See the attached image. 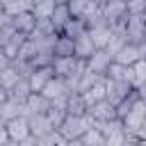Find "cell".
I'll return each instance as SVG.
<instances>
[{
    "label": "cell",
    "mask_w": 146,
    "mask_h": 146,
    "mask_svg": "<svg viewBox=\"0 0 146 146\" xmlns=\"http://www.w3.org/2000/svg\"><path fill=\"white\" fill-rule=\"evenodd\" d=\"M91 123L94 121L89 119V114H66L57 130L62 132L66 144H78V139L91 128Z\"/></svg>",
    "instance_id": "1"
},
{
    "label": "cell",
    "mask_w": 146,
    "mask_h": 146,
    "mask_svg": "<svg viewBox=\"0 0 146 146\" xmlns=\"http://www.w3.org/2000/svg\"><path fill=\"white\" fill-rule=\"evenodd\" d=\"M100 14L112 27H121L123 30V23H125V16H128L125 0H105V5L100 7Z\"/></svg>",
    "instance_id": "2"
},
{
    "label": "cell",
    "mask_w": 146,
    "mask_h": 146,
    "mask_svg": "<svg viewBox=\"0 0 146 146\" xmlns=\"http://www.w3.org/2000/svg\"><path fill=\"white\" fill-rule=\"evenodd\" d=\"M123 34H125V41L144 43V39H146V21H144V16L128 14L125 23H123Z\"/></svg>",
    "instance_id": "3"
},
{
    "label": "cell",
    "mask_w": 146,
    "mask_h": 146,
    "mask_svg": "<svg viewBox=\"0 0 146 146\" xmlns=\"http://www.w3.org/2000/svg\"><path fill=\"white\" fill-rule=\"evenodd\" d=\"M52 71H55V75H59V78H71V75H75V73H80L82 68H84V62L82 59H78L75 55H66V57H52Z\"/></svg>",
    "instance_id": "4"
},
{
    "label": "cell",
    "mask_w": 146,
    "mask_h": 146,
    "mask_svg": "<svg viewBox=\"0 0 146 146\" xmlns=\"http://www.w3.org/2000/svg\"><path fill=\"white\" fill-rule=\"evenodd\" d=\"M7 125V135H9V141L11 144H23L32 132H30V123H27V114H18L9 121H5Z\"/></svg>",
    "instance_id": "5"
},
{
    "label": "cell",
    "mask_w": 146,
    "mask_h": 146,
    "mask_svg": "<svg viewBox=\"0 0 146 146\" xmlns=\"http://www.w3.org/2000/svg\"><path fill=\"white\" fill-rule=\"evenodd\" d=\"M141 57H146V48H144L141 43H132V41H125V43L114 52V62L125 64V66L135 64V62L141 59Z\"/></svg>",
    "instance_id": "6"
},
{
    "label": "cell",
    "mask_w": 146,
    "mask_h": 146,
    "mask_svg": "<svg viewBox=\"0 0 146 146\" xmlns=\"http://www.w3.org/2000/svg\"><path fill=\"white\" fill-rule=\"evenodd\" d=\"M105 78V75H103ZM135 87L130 84V82H125V80H110V78H105V98L110 100V103H119V100H123L130 91H132Z\"/></svg>",
    "instance_id": "7"
},
{
    "label": "cell",
    "mask_w": 146,
    "mask_h": 146,
    "mask_svg": "<svg viewBox=\"0 0 146 146\" xmlns=\"http://www.w3.org/2000/svg\"><path fill=\"white\" fill-rule=\"evenodd\" d=\"M112 62H114V55L107 48H96V52L84 62V68H89V71H94L98 75H105V71H107V66Z\"/></svg>",
    "instance_id": "8"
},
{
    "label": "cell",
    "mask_w": 146,
    "mask_h": 146,
    "mask_svg": "<svg viewBox=\"0 0 146 146\" xmlns=\"http://www.w3.org/2000/svg\"><path fill=\"white\" fill-rule=\"evenodd\" d=\"M41 94L50 100V103H55V100H64L66 96H68V87H66V80L64 78H59V75H52L46 84H43V89H41Z\"/></svg>",
    "instance_id": "9"
},
{
    "label": "cell",
    "mask_w": 146,
    "mask_h": 146,
    "mask_svg": "<svg viewBox=\"0 0 146 146\" xmlns=\"http://www.w3.org/2000/svg\"><path fill=\"white\" fill-rule=\"evenodd\" d=\"M87 114H89L91 121H107V119L116 116V105L110 103L107 98H100V100H96L87 107Z\"/></svg>",
    "instance_id": "10"
},
{
    "label": "cell",
    "mask_w": 146,
    "mask_h": 146,
    "mask_svg": "<svg viewBox=\"0 0 146 146\" xmlns=\"http://www.w3.org/2000/svg\"><path fill=\"white\" fill-rule=\"evenodd\" d=\"M87 34H89V39L94 41L96 48H107L112 34H114V27L110 23H96V25H89L87 27Z\"/></svg>",
    "instance_id": "11"
},
{
    "label": "cell",
    "mask_w": 146,
    "mask_h": 146,
    "mask_svg": "<svg viewBox=\"0 0 146 146\" xmlns=\"http://www.w3.org/2000/svg\"><path fill=\"white\" fill-rule=\"evenodd\" d=\"M27 123H30V132H32V137H36V141L41 137H46L50 130H55V125L50 123V119H48L46 112H41V114H27Z\"/></svg>",
    "instance_id": "12"
},
{
    "label": "cell",
    "mask_w": 146,
    "mask_h": 146,
    "mask_svg": "<svg viewBox=\"0 0 146 146\" xmlns=\"http://www.w3.org/2000/svg\"><path fill=\"white\" fill-rule=\"evenodd\" d=\"M9 23H11V27H14L16 32L30 36V34L34 32V27H36V16H34L32 9H30V11H21V14H16V16H9Z\"/></svg>",
    "instance_id": "13"
},
{
    "label": "cell",
    "mask_w": 146,
    "mask_h": 146,
    "mask_svg": "<svg viewBox=\"0 0 146 146\" xmlns=\"http://www.w3.org/2000/svg\"><path fill=\"white\" fill-rule=\"evenodd\" d=\"M52 75H55V71H52L50 64H46V66H34V68L30 71V75H27V82H30L32 91H41L43 84H46Z\"/></svg>",
    "instance_id": "14"
},
{
    "label": "cell",
    "mask_w": 146,
    "mask_h": 146,
    "mask_svg": "<svg viewBox=\"0 0 146 146\" xmlns=\"http://www.w3.org/2000/svg\"><path fill=\"white\" fill-rule=\"evenodd\" d=\"M94 52H96V46H94V41L89 39V34H87V32L73 39V55H75L78 59L87 62V59H89Z\"/></svg>",
    "instance_id": "15"
},
{
    "label": "cell",
    "mask_w": 146,
    "mask_h": 146,
    "mask_svg": "<svg viewBox=\"0 0 146 146\" xmlns=\"http://www.w3.org/2000/svg\"><path fill=\"white\" fill-rule=\"evenodd\" d=\"M48 107H50V100L41 91H32L25 98V114H41V112H48Z\"/></svg>",
    "instance_id": "16"
},
{
    "label": "cell",
    "mask_w": 146,
    "mask_h": 146,
    "mask_svg": "<svg viewBox=\"0 0 146 146\" xmlns=\"http://www.w3.org/2000/svg\"><path fill=\"white\" fill-rule=\"evenodd\" d=\"M18 114H25V103H18V100L5 96L2 103H0V119L2 121H9V119H14Z\"/></svg>",
    "instance_id": "17"
},
{
    "label": "cell",
    "mask_w": 146,
    "mask_h": 146,
    "mask_svg": "<svg viewBox=\"0 0 146 146\" xmlns=\"http://www.w3.org/2000/svg\"><path fill=\"white\" fill-rule=\"evenodd\" d=\"M71 18H73V14H71L68 5H66V2H57V5H55V9H52V14H50V21H52L55 30H57V32H62Z\"/></svg>",
    "instance_id": "18"
},
{
    "label": "cell",
    "mask_w": 146,
    "mask_h": 146,
    "mask_svg": "<svg viewBox=\"0 0 146 146\" xmlns=\"http://www.w3.org/2000/svg\"><path fill=\"white\" fill-rule=\"evenodd\" d=\"M66 5H68V9H71V14L75 16V18H87V16H91L94 11H98L100 7H96L91 0H66Z\"/></svg>",
    "instance_id": "19"
},
{
    "label": "cell",
    "mask_w": 146,
    "mask_h": 146,
    "mask_svg": "<svg viewBox=\"0 0 146 146\" xmlns=\"http://www.w3.org/2000/svg\"><path fill=\"white\" fill-rule=\"evenodd\" d=\"M64 107H66V114H87V100L80 91H68Z\"/></svg>",
    "instance_id": "20"
},
{
    "label": "cell",
    "mask_w": 146,
    "mask_h": 146,
    "mask_svg": "<svg viewBox=\"0 0 146 146\" xmlns=\"http://www.w3.org/2000/svg\"><path fill=\"white\" fill-rule=\"evenodd\" d=\"M52 55L55 57H66V55H73V39L57 32L55 36V43H52Z\"/></svg>",
    "instance_id": "21"
},
{
    "label": "cell",
    "mask_w": 146,
    "mask_h": 146,
    "mask_svg": "<svg viewBox=\"0 0 146 146\" xmlns=\"http://www.w3.org/2000/svg\"><path fill=\"white\" fill-rule=\"evenodd\" d=\"M30 94H32V87H30L27 78H21L11 89H7V96L14 98V100H18V103H25V98H27Z\"/></svg>",
    "instance_id": "22"
},
{
    "label": "cell",
    "mask_w": 146,
    "mask_h": 146,
    "mask_svg": "<svg viewBox=\"0 0 146 146\" xmlns=\"http://www.w3.org/2000/svg\"><path fill=\"white\" fill-rule=\"evenodd\" d=\"M78 144H84V146H105V137H103V132L91 123V128L78 139Z\"/></svg>",
    "instance_id": "23"
},
{
    "label": "cell",
    "mask_w": 146,
    "mask_h": 146,
    "mask_svg": "<svg viewBox=\"0 0 146 146\" xmlns=\"http://www.w3.org/2000/svg\"><path fill=\"white\" fill-rule=\"evenodd\" d=\"M21 78H23V75L18 73V68H16L14 64H9L7 68H2V71H0V82H2V89H5V91H7V89H11Z\"/></svg>",
    "instance_id": "24"
},
{
    "label": "cell",
    "mask_w": 146,
    "mask_h": 146,
    "mask_svg": "<svg viewBox=\"0 0 146 146\" xmlns=\"http://www.w3.org/2000/svg\"><path fill=\"white\" fill-rule=\"evenodd\" d=\"M32 2H34V0H5L2 9H5L7 16H16V14H21V11H30V9H32Z\"/></svg>",
    "instance_id": "25"
},
{
    "label": "cell",
    "mask_w": 146,
    "mask_h": 146,
    "mask_svg": "<svg viewBox=\"0 0 146 146\" xmlns=\"http://www.w3.org/2000/svg\"><path fill=\"white\" fill-rule=\"evenodd\" d=\"M55 5H57L55 0H34V2H32V14H34L36 18H50Z\"/></svg>",
    "instance_id": "26"
},
{
    "label": "cell",
    "mask_w": 146,
    "mask_h": 146,
    "mask_svg": "<svg viewBox=\"0 0 146 146\" xmlns=\"http://www.w3.org/2000/svg\"><path fill=\"white\" fill-rule=\"evenodd\" d=\"M87 32V25H84V21L82 18H71L68 23H66V27L62 30V34H66V36H71V39H75V36H80V34H84Z\"/></svg>",
    "instance_id": "27"
},
{
    "label": "cell",
    "mask_w": 146,
    "mask_h": 146,
    "mask_svg": "<svg viewBox=\"0 0 146 146\" xmlns=\"http://www.w3.org/2000/svg\"><path fill=\"white\" fill-rule=\"evenodd\" d=\"M25 41V34H21V32H14V36L2 46V50H5V55L9 57V59H16V55H18V48H21V43Z\"/></svg>",
    "instance_id": "28"
},
{
    "label": "cell",
    "mask_w": 146,
    "mask_h": 146,
    "mask_svg": "<svg viewBox=\"0 0 146 146\" xmlns=\"http://www.w3.org/2000/svg\"><path fill=\"white\" fill-rule=\"evenodd\" d=\"M130 68H132V87L137 89L141 82H146V57H141L135 64H130Z\"/></svg>",
    "instance_id": "29"
},
{
    "label": "cell",
    "mask_w": 146,
    "mask_h": 146,
    "mask_svg": "<svg viewBox=\"0 0 146 146\" xmlns=\"http://www.w3.org/2000/svg\"><path fill=\"white\" fill-rule=\"evenodd\" d=\"M125 7H128V14H144V9H146V0H128L125 2Z\"/></svg>",
    "instance_id": "30"
},
{
    "label": "cell",
    "mask_w": 146,
    "mask_h": 146,
    "mask_svg": "<svg viewBox=\"0 0 146 146\" xmlns=\"http://www.w3.org/2000/svg\"><path fill=\"white\" fill-rule=\"evenodd\" d=\"M14 32H16V30L11 27V23H5V25L0 27V48H2V46L11 39V36H14Z\"/></svg>",
    "instance_id": "31"
},
{
    "label": "cell",
    "mask_w": 146,
    "mask_h": 146,
    "mask_svg": "<svg viewBox=\"0 0 146 146\" xmlns=\"http://www.w3.org/2000/svg\"><path fill=\"white\" fill-rule=\"evenodd\" d=\"M0 144H11L9 141V135H7V125H5L2 119H0Z\"/></svg>",
    "instance_id": "32"
},
{
    "label": "cell",
    "mask_w": 146,
    "mask_h": 146,
    "mask_svg": "<svg viewBox=\"0 0 146 146\" xmlns=\"http://www.w3.org/2000/svg\"><path fill=\"white\" fill-rule=\"evenodd\" d=\"M9 64H11V59H9V57L5 55V50L0 48V71H2V68H7Z\"/></svg>",
    "instance_id": "33"
},
{
    "label": "cell",
    "mask_w": 146,
    "mask_h": 146,
    "mask_svg": "<svg viewBox=\"0 0 146 146\" xmlns=\"http://www.w3.org/2000/svg\"><path fill=\"white\" fill-rule=\"evenodd\" d=\"M137 94H139V98H141V100H146V82H141V84L137 87Z\"/></svg>",
    "instance_id": "34"
},
{
    "label": "cell",
    "mask_w": 146,
    "mask_h": 146,
    "mask_svg": "<svg viewBox=\"0 0 146 146\" xmlns=\"http://www.w3.org/2000/svg\"><path fill=\"white\" fill-rule=\"evenodd\" d=\"M0 89H2V82H0Z\"/></svg>",
    "instance_id": "35"
},
{
    "label": "cell",
    "mask_w": 146,
    "mask_h": 146,
    "mask_svg": "<svg viewBox=\"0 0 146 146\" xmlns=\"http://www.w3.org/2000/svg\"><path fill=\"white\" fill-rule=\"evenodd\" d=\"M144 125H146V121H144ZM144 125H141V128H144Z\"/></svg>",
    "instance_id": "36"
},
{
    "label": "cell",
    "mask_w": 146,
    "mask_h": 146,
    "mask_svg": "<svg viewBox=\"0 0 146 146\" xmlns=\"http://www.w3.org/2000/svg\"><path fill=\"white\" fill-rule=\"evenodd\" d=\"M2 2H5V0H2Z\"/></svg>",
    "instance_id": "37"
}]
</instances>
